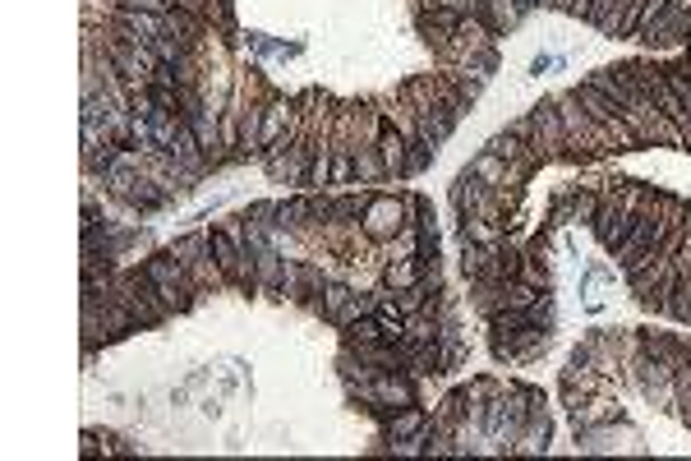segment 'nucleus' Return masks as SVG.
Returning a JSON list of instances; mask_svg holds the SVG:
<instances>
[{"mask_svg": "<svg viewBox=\"0 0 691 461\" xmlns=\"http://www.w3.org/2000/svg\"><path fill=\"white\" fill-rule=\"evenodd\" d=\"M397 217H401L397 203H378V208H373V217H369V231H373V235H383V231H397Z\"/></svg>", "mask_w": 691, "mask_h": 461, "instance_id": "obj_2", "label": "nucleus"}, {"mask_svg": "<svg viewBox=\"0 0 691 461\" xmlns=\"http://www.w3.org/2000/svg\"><path fill=\"white\" fill-rule=\"evenodd\" d=\"M208 249H212L217 268H221L226 277H235V281H249V272H245V254H240V245L230 240L226 231H212V235H208Z\"/></svg>", "mask_w": 691, "mask_h": 461, "instance_id": "obj_1", "label": "nucleus"}]
</instances>
